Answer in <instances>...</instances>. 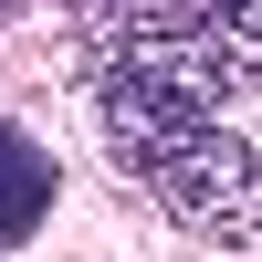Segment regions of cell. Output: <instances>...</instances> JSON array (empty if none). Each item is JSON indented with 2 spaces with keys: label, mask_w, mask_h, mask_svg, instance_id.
<instances>
[{
  "label": "cell",
  "mask_w": 262,
  "mask_h": 262,
  "mask_svg": "<svg viewBox=\"0 0 262 262\" xmlns=\"http://www.w3.org/2000/svg\"><path fill=\"white\" fill-rule=\"evenodd\" d=\"M11 11H21V0H0V21H11Z\"/></svg>",
  "instance_id": "obj_3"
},
{
  "label": "cell",
  "mask_w": 262,
  "mask_h": 262,
  "mask_svg": "<svg viewBox=\"0 0 262 262\" xmlns=\"http://www.w3.org/2000/svg\"><path fill=\"white\" fill-rule=\"evenodd\" d=\"M42 221H53V147H42L32 126L0 116V252L32 242Z\"/></svg>",
  "instance_id": "obj_2"
},
{
  "label": "cell",
  "mask_w": 262,
  "mask_h": 262,
  "mask_svg": "<svg viewBox=\"0 0 262 262\" xmlns=\"http://www.w3.org/2000/svg\"><path fill=\"white\" fill-rule=\"evenodd\" d=\"M137 179H147V200H158L189 242H210V252L262 242V147H252V137H231V126L179 137L168 158H147Z\"/></svg>",
  "instance_id": "obj_1"
}]
</instances>
